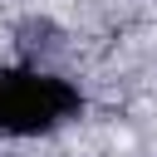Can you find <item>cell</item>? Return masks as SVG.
Instances as JSON below:
<instances>
[{
    "label": "cell",
    "instance_id": "obj_1",
    "mask_svg": "<svg viewBox=\"0 0 157 157\" xmlns=\"http://www.w3.org/2000/svg\"><path fill=\"white\" fill-rule=\"evenodd\" d=\"M78 113V88L54 74H0V132H44Z\"/></svg>",
    "mask_w": 157,
    "mask_h": 157
}]
</instances>
